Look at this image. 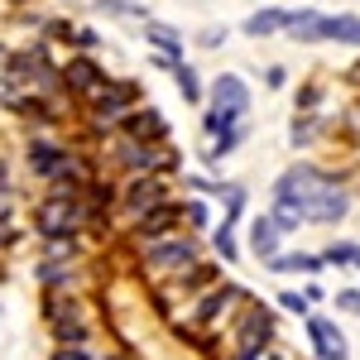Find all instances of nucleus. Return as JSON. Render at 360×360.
Instances as JSON below:
<instances>
[{"instance_id":"f257e3e1","label":"nucleus","mask_w":360,"mask_h":360,"mask_svg":"<svg viewBox=\"0 0 360 360\" xmlns=\"http://www.w3.org/2000/svg\"><path fill=\"white\" fill-rule=\"evenodd\" d=\"M135 111H139V82H130V77H111V82L86 101V135L106 144L111 135L125 130V120H130Z\"/></svg>"},{"instance_id":"f03ea898","label":"nucleus","mask_w":360,"mask_h":360,"mask_svg":"<svg viewBox=\"0 0 360 360\" xmlns=\"http://www.w3.org/2000/svg\"><path fill=\"white\" fill-rule=\"evenodd\" d=\"M106 159H111L125 178H173L183 154L173 144H135L125 135H111L106 139Z\"/></svg>"},{"instance_id":"7ed1b4c3","label":"nucleus","mask_w":360,"mask_h":360,"mask_svg":"<svg viewBox=\"0 0 360 360\" xmlns=\"http://www.w3.org/2000/svg\"><path fill=\"white\" fill-rule=\"evenodd\" d=\"M82 231H91V212L82 197H39L34 202V236L39 240H82Z\"/></svg>"},{"instance_id":"20e7f679","label":"nucleus","mask_w":360,"mask_h":360,"mask_svg":"<svg viewBox=\"0 0 360 360\" xmlns=\"http://www.w3.org/2000/svg\"><path fill=\"white\" fill-rule=\"evenodd\" d=\"M236 303H245V288H236V283H212L207 293H197L193 303L183 307V322H178V327L188 336H212V332H221V317Z\"/></svg>"},{"instance_id":"39448f33","label":"nucleus","mask_w":360,"mask_h":360,"mask_svg":"<svg viewBox=\"0 0 360 360\" xmlns=\"http://www.w3.org/2000/svg\"><path fill=\"white\" fill-rule=\"evenodd\" d=\"M135 259L144 274H183V269H193L197 259H202V250H197V236L178 231V236H164V240L135 245Z\"/></svg>"},{"instance_id":"423d86ee","label":"nucleus","mask_w":360,"mask_h":360,"mask_svg":"<svg viewBox=\"0 0 360 360\" xmlns=\"http://www.w3.org/2000/svg\"><path fill=\"white\" fill-rule=\"evenodd\" d=\"M164 202H173V178H125L120 183V217H125V231L139 221V217H149V212H159Z\"/></svg>"},{"instance_id":"0eeeda50","label":"nucleus","mask_w":360,"mask_h":360,"mask_svg":"<svg viewBox=\"0 0 360 360\" xmlns=\"http://www.w3.org/2000/svg\"><path fill=\"white\" fill-rule=\"evenodd\" d=\"M106 82H111V72H101V63L91 53H72L63 63V91H68V101H72V96H77V101H91Z\"/></svg>"},{"instance_id":"6e6552de","label":"nucleus","mask_w":360,"mask_h":360,"mask_svg":"<svg viewBox=\"0 0 360 360\" xmlns=\"http://www.w3.org/2000/svg\"><path fill=\"white\" fill-rule=\"evenodd\" d=\"M303 212H307V221H317V226H336V221H346V212H351V193L327 173V183L303 202Z\"/></svg>"},{"instance_id":"1a4fd4ad","label":"nucleus","mask_w":360,"mask_h":360,"mask_svg":"<svg viewBox=\"0 0 360 360\" xmlns=\"http://www.w3.org/2000/svg\"><path fill=\"white\" fill-rule=\"evenodd\" d=\"M322 183H327V173H322L317 164H288L274 178V202H298V207H303Z\"/></svg>"},{"instance_id":"9d476101","label":"nucleus","mask_w":360,"mask_h":360,"mask_svg":"<svg viewBox=\"0 0 360 360\" xmlns=\"http://www.w3.org/2000/svg\"><path fill=\"white\" fill-rule=\"evenodd\" d=\"M68 144H58V139H49V135H29V144H25V164H29V173L34 178H44V183H53L58 173H63V164H68Z\"/></svg>"},{"instance_id":"9b49d317","label":"nucleus","mask_w":360,"mask_h":360,"mask_svg":"<svg viewBox=\"0 0 360 360\" xmlns=\"http://www.w3.org/2000/svg\"><path fill=\"white\" fill-rule=\"evenodd\" d=\"M307 341H312L317 360H351V346L332 317H307Z\"/></svg>"},{"instance_id":"f8f14e48","label":"nucleus","mask_w":360,"mask_h":360,"mask_svg":"<svg viewBox=\"0 0 360 360\" xmlns=\"http://www.w3.org/2000/svg\"><path fill=\"white\" fill-rule=\"evenodd\" d=\"M125 139H135V144H168V115L159 106H139L130 120H125Z\"/></svg>"},{"instance_id":"ddd939ff","label":"nucleus","mask_w":360,"mask_h":360,"mask_svg":"<svg viewBox=\"0 0 360 360\" xmlns=\"http://www.w3.org/2000/svg\"><path fill=\"white\" fill-rule=\"evenodd\" d=\"M212 106L245 120V111H250V86H245V77H240V72H217V82H212Z\"/></svg>"},{"instance_id":"4468645a","label":"nucleus","mask_w":360,"mask_h":360,"mask_svg":"<svg viewBox=\"0 0 360 360\" xmlns=\"http://www.w3.org/2000/svg\"><path fill=\"white\" fill-rule=\"evenodd\" d=\"M144 44L154 49V58H164V63H173V68L188 63V58H183V49H188L183 34H178L173 25H164V20H144Z\"/></svg>"},{"instance_id":"2eb2a0df","label":"nucleus","mask_w":360,"mask_h":360,"mask_svg":"<svg viewBox=\"0 0 360 360\" xmlns=\"http://www.w3.org/2000/svg\"><path fill=\"white\" fill-rule=\"evenodd\" d=\"M264 269H269V274H322L327 264H322V255H312V250H278Z\"/></svg>"},{"instance_id":"dca6fc26","label":"nucleus","mask_w":360,"mask_h":360,"mask_svg":"<svg viewBox=\"0 0 360 360\" xmlns=\"http://www.w3.org/2000/svg\"><path fill=\"white\" fill-rule=\"evenodd\" d=\"M49 332H53V346H91L96 327H91V317H86V312H77V317H63V322H53Z\"/></svg>"},{"instance_id":"f3484780","label":"nucleus","mask_w":360,"mask_h":360,"mask_svg":"<svg viewBox=\"0 0 360 360\" xmlns=\"http://www.w3.org/2000/svg\"><path fill=\"white\" fill-rule=\"evenodd\" d=\"M288 39H298V44H322V39H327V15H322V10H293Z\"/></svg>"},{"instance_id":"a211bd4d","label":"nucleus","mask_w":360,"mask_h":360,"mask_svg":"<svg viewBox=\"0 0 360 360\" xmlns=\"http://www.w3.org/2000/svg\"><path fill=\"white\" fill-rule=\"evenodd\" d=\"M278 240H283V231L274 226V217H255V221H250V250H255L264 264L278 255Z\"/></svg>"},{"instance_id":"6ab92c4d","label":"nucleus","mask_w":360,"mask_h":360,"mask_svg":"<svg viewBox=\"0 0 360 360\" xmlns=\"http://www.w3.org/2000/svg\"><path fill=\"white\" fill-rule=\"evenodd\" d=\"M288 20H293V10L264 5V10H255V15L245 20V34L250 39H269V34H278V29H288Z\"/></svg>"},{"instance_id":"aec40b11","label":"nucleus","mask_w":360,"mask_h":360,"mask_svg":"<svg viewBox=\"0 0 360 360\" xmlns=\"http://www.w3.org/2000/svg\"><path fill=\"white\" fill-rule=\"evenodd\" d=\"M327 39L346 44V49H360V15H346V10L327 15Z\"/></svg>"},{"instance_id":"412c9836","label":"nucleus","mask_w":360,"mask_h":360,"mask_svg":"<svg viewBox=\"0 0 360 360\" xmlns=\"http://www.w3.org/2000/svg\"><path fill=\"white\" fill-rule=\"evenodd\" d=\"M212 245L221 255V264H236L240 259V245H236V217H221V226H212Z\"/></svg>"},{"instance_id":"4be33fe9","label":"nucleus","mask_w":360,"mask_h":360,"mask_svg":"<svg viewBox=\"0 0 360 360\" xmlns=\"http://www.w3.org/2000/svg\"><path fill=\"white\" fill-rule=\"evenodd\" d=\"M183 231H188V236L212 231V212H207V202H202V197H188V202H183Z\"/></svg>"},{"instance_id":"5701e85b","label":"nucleus","mask_w":360,"mask_h":360,"mask_svg":"<svg viewBox=\"0 0 360 360\" xmlns=\"http://www.w3.org/2000/svg\"><path fill=\"white\" fill-rule=\"evenodd\" d=\"M269 217H274V226L283 231V236H293V231H303V226H307V212L298 207V202H274Z\"/></svg>"},{"instance_id":"b1692460","label":"nucleus","mask_w":360,"mask_h":360,"mask_svg":"<svg viewBox=\"0 0 360 360\" xmlns=\"http://www.w3.org/2000/svg\"><path fill=\"white\" fill-rule=\"evenodd\" d=\"M173 86H178V91H183V101H193V106L207 96L202 82H197V68H193V63H178V68H173Z\"/></svg>"},{"instance_id":"393cba45","label":"nucleus","mask_w":360,"mask_h":360,"mask_svg":"<svg viewBox=\"0 0 360 360\" xmlns=\"http://www.w3.org/2000/svg\"><path fill=\"white\" fill-rule=\"evenodd\" d=\"M322 130V120L317 115H293V125H288V139H293V149H307L312 139Z\"/></svg>"},{"instance_id":"a878e982","label":"nucleus","mask_w":360,"mask_h":360,"mask_svg":"<svg viewBox=\"0 0 360 360\" xmlns=\"http://www.w3.org/2000/svg\"><path fill=\"white\" fill-rule=\"evenodd\" d=\"M236 125H240V115H231V111H217V106H212V111L202 115V130H207L212 139H217V135H226V130H236Z\"/></svg>"},{"instance_id":"bb28decb","label":"nucleus","mask_w":360,"mask_h":360,"mask_svg":"<svg viewBox=\"0 0 360 360\" xmlns=\"http://www.w3.org/2000/svg\"><path fill=\"white\" fill-rule=\"evenodd\" d=\"M15 212V178H10V164L0 159V221H10Z\"/></svg>"},{"instance_id":"cd10ccee","label":"nucleus","mask_w":360,"mask_h":360,"mask_svg":"<svg viewBox=\"0 0 360 360\" xmlns=\"http://www.w3.org/2000/svg\"><path fill=\"white\" fill-rule=\"evenodd\" d=\"M96 10H111V15H130V20H149L144 0H96Z\"/></svg>"},{"instance_id":"c85d7f7f","label":"nucleus","mask_w":360,"mask_h":360,"mask_svg":"<svg viewBox=\"0 0 360 360\" xmlns=\"http://www.w3.org/2000/svg\"><path fill=\"white\" fill-rule=\"evenodd\" d=\"M240 139H245V130H240V125H236V130H226V135H217V139H212V164H217V159H226V154H236V149H240Z\"/></svg>"},{"instance_id":"c756f323","label":"nucleus","mask_w":360,"mask_h":360,"mask_svg":"<svg viewBox=\"0 0 360 360\" xmlns=\"http://www.w3.org/2000/svg\"><path fill=\"white\" fill-rule=\"evenodd\" d=\"M356 250L360 245H351V240H332L322 250V264H356Z\"/></svg>"},{"instance_id":"7c9ffc66","label":"nucleus","mask_w":360,"mask_h":360,"mask_svg":"<svg viewBox=\"0 0 360 360\" xmlns=\"http://www.w3.org/2000/svg\"><path fill=\"white\" fill-rule=\"evenodd\" d=\"M217 197H226V217H240L245 212V193L236 183H217Z\"/></svg>"},{"instance_id":"2f4dec72","label":"nucleus","mask_w":360,"mask_h":360,"mask_svg":"<svg viewBox=\"0 0 360 360\" xmlns=\"http://www.w3.org/2000/svg\"><path fill=\"white\" fill-rule=\"evenodd\" d=\"M278 307H283V312H293V317H307V298L303 293H298V288H283V293H278Z\"/></svg>"},{"instance_id":"473e14b6","label":"nucleus","mask_w":360,"mask_h":360,"mask_svg":"<svg viewBox=\"0 0 360 360\" xmlns=\"http://www.w3.org/2000/svg\"><path fill=\"white\" fill-rule=\"evenodd\" d=\"M72 34L77 25H68V20H44V39H53V44H72Z\"/></svg>"},{"instance_id":"72a5a7b5","label":"nucleus","mask_w":360,"mask_h":360,"mask_svg":"<svg viewBox=\"0 0 360 360\" xmlns=\"http://www.w3.org/2000/svg\"><path fill=\"white\" fill-rule=\"evenodd\" d=\"M72 49H77V53H96V49H101V34H96V29H86V25H77Z\"/></svg>"},{"instance_id":"f704fd0d","label":"nucleus","mask_w":360,"mask_h":360,"mask_svg":"<svg viewBox=\"0 0 360 360\" xmlns=\"http://www.w3.org/2000/svg\"><path fill=\"white\" fill-rule=\"evenodd\" d=\"M336 312L360 317V288H341V293H336Z\"/></svg>"},{"instance_id":"c9c22d12","label":"nucleus","mask_w":360,"mask_h":360,"mask_svg":"<svg viewBox=\"0 0 360 360\" xmlns=\"http://www.w3.org/2000/svg\"><path fill=\"white\" fill-rule=\"evenodd\" d=\"M49 360H96V356H91V346H53Z\"/></svg>"},{"instance_id":"e433bc0d","label":"nucleus","mask_w":360,"mask_h":360,"mask_svg":"<svg viewBox=\"0 0 360 360\" xmlns=\"http://www.w3.org/2000/svg\"><path fill=\"white\" fill-rule=\"evenodd\" d=\"M197 44H202V49H221V44H226V29H217V25L202 29V34H197Z\"/></svg>"},{"instance_id":"4c0bfd02","label":"nucleus","mask_w":360,"mask_h":360,"mask_svg":"<svg viewBox=\"0 0 360 360\" xmlns=\"http://www.w3.org/2000/svg\"><path fill=\"white\" fill-rule=\"evenodd\" d=\"M264 86H274V91H278V86H288V68H278V63H274V68H264Z\"/></svg>"},{"instance_id":"58836bf2","label":"nucleus","mask_w":360,"mask_h":360,"mask_svg":"<svg viewBox=\"0 0 360 360\" xmlns=\"http://www.w3.org/2000/svg\"><path fill=\"white\" fill-rule=\"evenodd\" d=\"M183 188H193V193H217V183H207V178H197V173H183Z\"/></svg>"},{"instance_id":"ea45409f","label":"nucleus","mask_w":360,"mask_h":360,"mask_svg":"<svg viewBox=\"0 0 360 360\" xmlns=\"http://www.w3.org/2000/svg\"><path fill=\"white\" fill-rule=\"evenodd\" d=\"M10 240H15V231H10V221H0V250L10 245Z\"/></svg>"},{"instance_id":"a19ab883","label":"nucleus","mask_w":360,"mask_h":360,"mask_svg":"<svg viewBox=\"0 0 360 360\" xmlns=\"http://www.w3.org/2000/svg\"><path fill=\"white\" fill-rule=\"evenodd\" d=\"M356 269H360V250H356Z\"/></svg>"},{"instance_id":"79ce46f5","label":"nucleus","mask_w":360,"mask_h":360,"mask_svg":"<svg viewBox=\"0 0 360 360\" xmlns=\"http://www.w3.org/2000/svg\"><path fill=\"white\" fill-rule=\"evenodd\" d=\"M10 5H25V0H10Z\"/></svg>"}]
</instances>
